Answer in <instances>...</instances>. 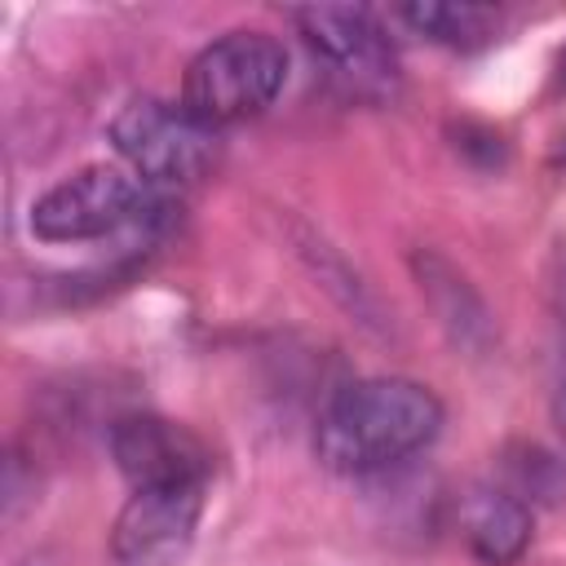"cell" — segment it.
I'll list each match as a JSON object with an SVG mask.
<instances>
[{
	"instance_id": "obj_8",
	"label": "cell",
	"mask_w": 566,
	"mask_h": 566,
	"mask_svg": "<svg viewBox=\"0 0 566 566\" xmlns=\"http://www.w3.org/2000/svg\"><path fill=\"white\" fill-rule=\"evenodd\" d=\"M464 544L482 566H513L531 544V509L504 491L473 495L464 504Z\"/></svg>"
},
{
	"instance_id": "obj_5",
	"label": "cell",
	"mask_w": 566,
	"mask_h": 566,
	"mask_svg": "<svg viewBox=\"0 0 566 566\" xmlns=\"http://www.w3.org/2000/svg\"><path fill=\"white\" fill-rule=\"evenodd\" d=\"M111 455L115 469L128 478L133 491L155 486H208L212 455L208 447L177 420L164 416H124L111 424Z\"/></svg>"
},
{
	"instance_id": "obj_7",
	"label": "cell",
	"mask_w": 566,
	"mask_h": 566,
	"mask_svg": "<svg viewBox=\"0 0 566 566\" xmlns=\"http://www.w3.org/2000/svg\"><path fill=\"white\" fill-rule=\"evenodd\" d=\"M292 22L332 71L358 84L394 80L398 71L394 44L367 4H305V9H292Z\"/></svg>"
},
{
	"instance_id": "obj_10",
	"label": "cell",
	"mask_w": 566,
	"mask_h": 566,
	"mask_svg": "<svg viewBox=\"0 0 566 566\" xmlns=\"http://www.w3.org/2000/svg\"><path fill=\"white\" fill-rule=\"evenodd\" d=\"M553 420H557V429H562V438H566V385H562V394H557V402H553Z\"/></svg>"
},
{
	"instance_id": "obj_4",
	"label": "cell",
	"mask_w": 566,
	"mask_h": 566,
	"mask_svg": "<svg viewBox=\"0 0 566 566\" xmlns=\"http://www.w3.org/2000/svg\"><path fill=\"white\" fill-rule=\"evenodd\" d=\"M159 208L164 203H155V195L146 186H137L124 168L88 164V168L71 172L66 181L49 186L31 203V234L44 243H88V239H106L124 226L155 221Z\"/></svg>"
},
{
	"instance_id": "obj_6",
	"label": "cell",
	"mask_w": 566,
	"mask_h": 566,
	"mask_svg": "<svg viewBox=\"0 0 566 566\" xmlns=\"http://www.w3.org/2000/svg\"><path fill=\"white\" fill-rule=\"evenodd\" d=\"M208 486H155L133 491V500L119 509L111 531V557L115 566H177L186 553L199 513H203Z\"/></svg>"
},
{
	"instance_id": "obj_2",
	"label": "cell",
	"mask_w": 566,
	"mask_h": 566,
	"mask_svg": "<svg viewBox=\"0 0 566 566\" xmlns=\"http://www.w3.org/2000/svg\"><path fill=\"white\" fill-rule=\"evenodd\" d=\"M287 80V49L265 31H226L203 44L181 80V102L212 128L261 115Z\"/></svg>"
},
{
	"instance_id": "obj_1",
	"label": "cell",
	"mask_w": 566,
	"mask_h": 566,
	"mask_svg": "<svg viewBox=\"0 0 566 566\" xmlns=\"http://www.w3.org/2000/svg\"><path fill=\"white\" fill-rule=\"evenodd\" d=\"M442 429V402L429 385L402 376H371L340 385L314 424V455L345 478L380 473Z\"/></svg>"
},
{
	"instance_id": "obj_9",
	"label": "cell",
	"mask_w": 566,
	"mask_h": 566,
	"mask_svg": "<svg viewBox=\"0 0 566 566\" xmlns=\"http://www.w3.org/2000/svg\"><path fill=\"white\" fill-rule=\"evenodd\" d=\"M398 18L447 49H478L500 31V9L491 4H402Z\"/></svg>"
},
{
	"instance_id": "obj_3",
	"label": "cell",
	"mask_w": 566,
	"mask_h": 566,
	"mask_svg": "<svg viewBox=\"0 0 566 566\" xmlns=\"http://www.w3.org/2000/svg\"><path fill=\"white\" fill-rule=\"evenodd\" d=\"M106 137L146 186L199 181L217 159V128L203 124L186 102L150 93L128 97L106 124Z\"/></svg>"
}]
</instances>
